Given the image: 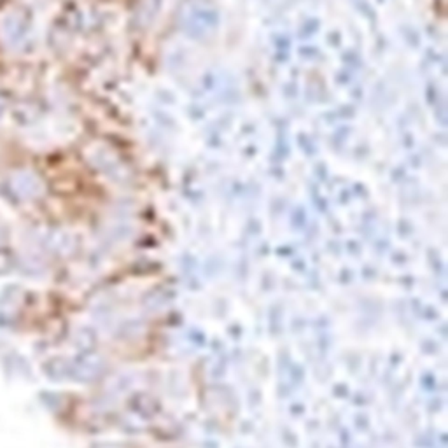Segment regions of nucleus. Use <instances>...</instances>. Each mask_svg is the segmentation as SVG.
<instances>
[{"mask_svg": "<svg viewBox=\"0 0 448 448\" xmlns=\"http://www.w3.org/2000/svg\"><path fill=\"white\" fill-rule=\"evenodd\" d=\"M4 109H6V97L4 95H0V114L4 112Z\"/></svg>", "mask_w": 448, "mask_h": 448, "instance_id": "obj_5", "label": "nucleus"}, {"mask_svg": "<svg viewBox=\"0 0 448 448\" xmlns=\"http://www.w3.org/2000/svg\"><path fill=\"white\" fill-rule=\"evenodd\" d=\"M23 305V291L18 286L6 287L0 294V324H15Z\"/></svg>", "mask_w": 448, "mask_h": 448, "instance_id": "obj_3", "label": "nucleus"}, {"mask_svg": "<svg viewBox=\"0 0 448 448\" xmlns=\"http://www.w3.org/2000/svg\"><path fill=\"white\" fill-rule=\"evenodd\" d=\"M29 30V15L23 9H11L0 20V33L11 46L22 43Z\"/></svg>", "mask_w": 448, "mask_h": 448, "instance_id": "obj_2", "label": "nucleus"}, {"mask_svg": "<svg viewBox=\"0 0 448 448\" xmlns=\"http://www.w3.org/2000/svg\"><path fill=\"white\" fill-rule=\"evenodd\" d=\"M8 190L18 200H32V198L40 196L43 193V183L39 177L32 172H13L8 179Z\"/></svg>", "mask_w": 448, "mask_h": 448, "instance_id": "obj_1", "label": "nucleus"}, {"mask_svg": "<svg viewBox=\"0 0 448 448\" xmlns=\"http://www.w3.org/2000/svg\"><path fill=\"white\" fill-rule=\"evenodd\" d=\"M4 237H6V235H4V228L0 226V242L4 240Z\"/></svg>", "mask_w": 448, "mask_h": 448, "instance_id": "obj_6", "label": "nucleus"}, {"mask_svg": "<svg viewBox=\"0 0 448 448\" xmlns=\"http://www.w3.org/2000/svg\"><path fill=\"white\" fill-rule=\"evenodd\" d=\"M15 268V258L9 251L0 249V275H8Z\"/></svg>", "mask_w": 448, "mask_h": 448, "instance_id": "obj_4", "label": "nucleus"}]
</instances>
